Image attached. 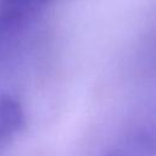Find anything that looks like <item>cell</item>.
Masks as SVG:
<instances>
[{
  "label": "cell",
  "instance_id": "3957f363",
  "mask_svg": "<svg viewBox=\"0 0 156 156\" xmlns=\"http://www.w3.org/2000/svg\"><path fill=\"white\" fill-rule=\"evenodd\" d=\"M50 1L51 0H1L2 11L0 15L21 22Z\"/></svg>",
  "mask_w": 156,
  "mask_h": 156
},
{
  "label": "cell",
  "instance_id": "6da1fadb",
  "mask_svg": "<svg viewBox=\"0 0 156 156\" xmlns=\"http://www.w3.org/2000/svg\"><path fill=\"white\" fill-rule=\"evenodd\" d=\"M26 113L22 105L9 94H0V150L24 129Z\"/></svg>",
  "mask_w": 156,
  "mask_h": 156
},
{
  "label": "cell",
  "instance_id": "7a4b0ae2",
  "mask_svg": "<svg viewBox=\"0 0 156 156\" xmlns=\"http://www.w3.org/2000/svg\"><path fill=\"white\" fill-rule=\"evenodd\" d=\"M102 156H154V138L146 132H135L122 146L108 150Z\"/></svg>",
  "mask_w": 156,
  "mask_h": 156
}]
</instances>
